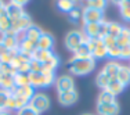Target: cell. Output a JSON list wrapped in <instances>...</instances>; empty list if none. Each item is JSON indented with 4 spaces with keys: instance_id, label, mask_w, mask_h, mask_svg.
<instances>
[{
    "instance_id": "cell-1",
    "label": "cell",
    "mask_w": 130,
    "mask_h": 115,
    "mask_svg": "<svg viewBox=\"0 0 130 115\" xmlns=\"http://www.w3.org/2000/svg\"><path fill=\"white\" fill-rule=\"evenodd\" d=\"M94 68H95V60L93 57L83 58V60H73V58L69 60V71L72 75L76 76L87 75V74L94 71Z\"/></svg>"
},
{
    "instance_id": "cell-2",
    "label": "cell",
    "mask_w": 130,
    "mask_h": 115,
    "mask_svg": "<svg viewBox=\"0 0 130 115\" xmlns=\"http://www.w3.org/2000/svg\"><path fill=\"white\" fill-rule=\"evenodd\" d=\"M57 78L54 76V72L44 74V72H29V83L35 89L39 88H50L55 83Z\"/></svg>"
},
{
    "instance_id": "cell-3",
    "label": "cell",
    "mask_w": 130,
    "mask_h": 115,
    "mask_svg": "<svg viewBox=\"0 0 130 115\" xmlns=\"http://www.w3.org/2000/svg\"><path fill=\"white\" fill-rule=\"evenodd\" d=\"M29 105L32 108H35L39 114H42L50 110L51 101H50V97L47 94H44V93H35L32 100L29 101Z\"/></svg>"
},
{
    "instance_id": "cell-4",
    "label": "cell",
    "mask_w": 130,
    "mask_h": 115,
    "mask_svg": "<svg viewBox=\"0 0 130 115\" xmlns=\"http://www.w3.org/2000/svg\"><path fill=\"white\" fill-rule=\"evenodd\" d=\"M86 36L82 31H71L65 38V47L68 49L71 53H73L76 50V47L80 46L83 42H86Z\"/></svg>"
},
{
    "instance_id": "cell-5",
    "label": "cell",
    "mask_w": 130,
    "mask_h": 115,
    "mask_svg": "<svg viewBox=\"0 0 130 115\" xmlns=\"http://www.w3.org/2000/svg\"><path fill=\"white\" fill-rule=\"evenodd\" d=\"M82 21L83 24H93L104 21V11L91 7H85L82 11Z\"/></svg>"
},
{
    "instance_id": "cell-6",
    "label": "cell",
    "mask_w": 130,
    "mask_h": 115,
    "mask_svg": "<svg viewBox=\"0 0 130 115\" xmlns=\"http://www.w3.org/2000/svg\"><path fill=\"white\" fill-rule=\"evenodd\" d=\"M55 89H57L58 93L75 90V82H73V78L71 75H61L60 78L55 79Z\"/></svg>"
},
{
    "instance_id": "cell-7",
    "label": "cell",
    "mask_w": 130,
    "mask_h": 115,
    "mask_svg": "<svg viewBox=\"0 0 130 115\" xmlns=\"http://www.w3.org/2000/svg\"><path fill=\"white\" fill-rule=\"evenodd\" d=\"M79 98V94L78 92L75 90H71V92H62V93H58L57 96V100L61 105L64 107H69V105H73Z\"/></svg>"
},
{
    "instance_id": "cell-8",
    "label": "cell",
    "mask_w": 130,
    "mask_h": 115,
    "mask_svg": "<svg viewBox=\"0 0 130 115\" xmlns=\"http://www.w3.org/2000/svg\"><path fill=\"white\" fill-rule=\"evenodd\" d=\"M32 24H33L32 22V18L29 17V14L25 13L21 18H18L17 21H14V22H13V29H11V31L17 35V33H20V32H25V31L32 25Z\"/></svg>"
},
{
    "instance_id": "cell-9",
    "label": "cell",
    "mask_w": 130,
    "mask_h": 115,
    "mask_svg": "<svg viewBox=\"0 0 130 115\" xmlns=\"http://www.w3.org/2000/svg\"><path fill=\"white\" fill-rule=\"evenodd\" d=\"M0 40H2V43L4 45V47L7 50H17L18 49V39H17V35H15L13 31L2 35L0 36Z\"/></svg>"
},
{
    "instance_id": "cell-10",
    "label": "cell",
    "mask_w": 130,
    "mask_h": 115,
    "mask_svg": "<svg viewBox=\"0 0 130 115\" xmlns=\"http://www.w3.org/2000/svg\"><path fill=\"white\" fill-rule=\"evenodd\" d=\"M97 112L98 115H118L120 112V107L116 101L111 104H97Z\"/></svg>"
},
{
    "instance_id": "cell-11",
    "label": "cell",
    "mask_w": 130,
    "mask_h": 115,
    "mask_svg": "<svg viewBox=\"0 0 130 115\" xmlns=\"http://www.w3.org/2000/svg\"><path fill=\"white\" fill-rule=\"evenodd\" d=\"M11 94L14 96H20V97H24L26 100H32V97L35 96V88L30 85H26V86H21V88H15L11 90Z\"/></svg>"
},
{
    "instance_id": "cell-12",
    "label": "cell",
    "mask_w": 130,
    "mask_h": 115,
    "mask_svg": "<svg viewBox=\"0 0 130 115\" xmlns=\"http://www.w3.org/2000/svg\"><path fill=\"white\" fill-rule=\"evenodd\" d=\"M6 13H7L8 18L14 22L18 18L22 17V15L25 14V11H24V8L21 7V6L13 4V3H7V4H6Z\"/></svg>"
},
{
    "instance_id": "cell-13",
    "label": "cell",
    "mask_w": 130,
    "mask_h": 115,
    "mask_svg": "<svg viewBox=\"0 0 130 115\" xmlns=\"http://www.w3.org/2000/svg\"><path fill=\"white\" fill-rule=\"evenodd\" d=\"M15 88V82H14V75L13 74H4L0 72V89L7 90L11 93V90Z\"/></svg>"
},
{
    "instance_id": "cell-14",
    "label": "cell",
    "mask_w": 130,
    "mask_h": 115,
    "mask_svg": "<svg viewBox=\"0 0 130 115\" xmlns=\"http://www.w3.org/2000/svg\"><path fill=\"white\" fill-rule=\"evenodd\" d=\"M83 33L87 39L95 38L98 39L100 36V22H93V24H83Z\"/></svg>"
},
{
    "instance_id": "cell-15",
    "label": "cell",
    "mask_w": 130,
    "mask_h": 115,
    "mask_svg": "<svg viewBox=\"0 0 130 115\" xmlns=\"http://www.w3.org/2000/svg\"><path fill=\"white\" fill-rule=\"evenodd\" d=\"M25 35H26V39H28V40H30V42L35 43V45H38L40 36L43 35V31H42V28H40V26L35 25V24H32V25H30V26L25 31Z\"/></svg>"
},
{
    "instance_id": "cell-16",
    "label": "cell",
    "mask_w": 130,
    "mask_h": 115,
    "mask_svg": "<svg viewBox=\"0 0 130 115\" xmlns=\"http://www.w3.org/2000/svg\"><path fill=\"white\" fill-rule=\"evenodd\" d=\"M38 49H42V50H51L54 47V38L50 35V33L43 32V35L40 36L38 45H36Z\"/></svg>"
},
{
    "instance_id": "cell-17",
    "label": "cell",
    "mask_w": 130,
    "mask_h": 115,
    "mask_svg": "<svg viewBox=\"0 0 130 115\" xmlns=\"http://www.w3.org/2000/svg\"><path fill=\"white\" fill-rule=\"evenodd\" d=\"M13 29V21L8 18L7 13H6V8L0 13V33L4 35V33L10 32Z\"/></svg>"
},
{
    "instance_id": "cell-18",
    "label": "cell",
    "mask_w": 130,
    "mask_h": 115,
    "mask_svg": "<svg viewBox=\"0 0 130 115\" xmlns=\"http://www.w3.org/2000/svg\"><path fill=\"white\" fill-rule=\"evenodd\" d=\"M91 57L94 58V60H101V58L108 57V49H107V46L103 43L101 39H98L97 46H95L94 50L91 51Z\"/></svg>"
},
{
    "instance_id": "cell-19",
    "label": "cell",
    "mask_w": 130,
    "mask_h": 115,
    "mask_svg": "<svg viewBox=\"0 0 130 115\" xmlns=\"http://www.w3.org/2000/svg\"><path fill=\"white\" fill-rule=\"evenodd\" d=\"M72 57L71 58H73V60H83V58H89V57H91V54H90V50H89V47H87V43L86 42H83L80 46H78L76 47V50L72 53Z\"/></svg>"
},
{
    "instance_id": "cell-20",
    "label": "cell",
    "mask_w": 130,
    "mask_h": 115,
    "mask_svg": "<svg viewBox=\"0 0 130 115\" xmlns=\"http://www.w3.org/2000/svg\"><path fill=\"white\" fill-rule=\"evenodd\" d=\"M119 68H120V64L118 63V61L112 60V61H108V63L104 65L103 72H104V74H107V75L109 76L111 79H113V78H116V75H118V71H119Z\"/></svg>"
},
{
    "instance_id": "cell-21",
    "label": "cell",
    "mask_w": 130,
    "mask_h": 115,
    "mask_svg": "<svg viewBox=\"0 0 130 115\" xmlns=\"http://www.w3.org/2000/svg\"><path fill=\"white\" fill-rule=\"evenodd\" d=\"M116 79L123 86L130 85V68L127 65H120L119 71H118V75H116Z\"/></svg>"
},
{
    "instance_id": "cell-22",
    "label": "cell",
    "mask_w": 130,
    "mask_h": 115,
    "mask_svg": "<svg viewBox=\"0 0 130 115\" xmlns=\"http://www.w3.org/2000/svg\"><path fill=\"white\" fill-rule=\"evenodd\" d=\"M35 49H36V45L32 43L30 40H28V39H24L22 42L18 43V50H20V53L30 55V57H32V53L35 51Z\"/></svg>"
},
{
    "instance_id": "cell-23",
    "label": "cell",
    "mask_w": 130,
    "mask_h": 115,
    "mask_svg": "<svg viewBox=\"0 0 130 115\" xmlns=\"http://www.w3.org/2000/svg\"><path fill=\"white\" fill-rule=\"evenodd\" d=\"M125 88H126V86H123L122 83L116 79V78H113V79H111V82H109V85L107 86V89H104V90H108L111 94H113L116 97L118 94H120V93L125 90Z\"/></svg>"
},
{
    "instance_id": "cell-24",
    "label": "cell",
    "mask_w": 130,
    "mask_h": 115,
    "mask_svg": "<svg viewBox=\"0 0 130 115\" xmlns=\"http://www.w3.org/2000/svg\"><path fill=\"white\" fill-rule=\"evenodd\" d=\"M53 55V51L51 50H42V49H35V51L32 53V58L36 61H40L42 64H44L46 61L48 60Z\"/></svg>"
},
{
    "instance_id": "cell-25",
    "label": "cell",
    "mask_w": 130,
    "mask_h": 115,
    "mask_svg": "<svg viewBox=\"0 0 130 115\" xmlns=\"http://www.w3.org/2000/svg\"><path fill=\"white\" fill-rule=\"evenodd\" d=\"M129 42H130V28L123 26L122 32H120L119 36L116 38V46L125 47V46H129Z\"/></svg>"
},
{
    "instance_id": "cell-26",
    "label": "cell",
    "mask_w": 130,
    "mask_h": 115,
    "mask_svg": "<svg viewBox=\"0 0 130 115\" xmlns=\"http://www.w3.org/2000/svg\"><path fill=\"white\" fill-rule=\"evenodd\" d=\"M115 101H116V97L113 94H111L108 90H101L97 98V104H111V103H115Z\"/></svg>"
},
{
    "instance_id": "cell-27",
    "label": "cell",
    "mask_w": 130,
    "mask_h": 115,
    "mask_svg": "<svg viewBox=\"0 0 130 115\" xmlns=\"http://www.w3.org/2000/svg\"><path fill=\"white\" fill-rule=\"evenodd\" d=\"M14 82H15V86H17V88L30 85V83H29V74H20V72H15V75H14Z\"/></svg>"
},
{
    "instance_id": "cell-28",
    "label": "cell",
    "mask_w": 130,
    "mask_h": 115,
    "mask_svg": "<svg viewBox=\"0 0 130 115\" xmlns=\"http://www.w3.org/2000/svg\"><path fill=\"white\" fill-rule=\"evenodd\" d=\"M109 82H111V78L107 75V74H104L103 71H101L100 74H98L97 76H95V83H97V86L100 89H107V86L109 85Z\"/></svg>"
},
{
    "instance_id": "cell-29",
    "label": "cell",
    "mask_w": 130,
    "mask_h": 115,
    "mask_svg": "<svg viewBox=\"0 0 130 115\" xmlns=\"http://www.w3.org/2000/svg\"><path fill=\"white\" fill-rule=\"evenodd\" d=\"M119 8H120V17L125 21L130 22V0H123L120 3Z\"/></svg>"
},
{
    "instance_id": "cell-30",
    "label": "cell",
    "mask_w": 130,
    "mask_h": 115,
    "mask_svg": "<svg viewBox=\"0 0 130 115\" xmlns=\"http://www.w3.org/2000/svg\"><path fill=\"white\" fill-rule=\"evenodd\" d=\"M57 7L60 8L61 11H64V13H69V11L73 10L76 6L73 4L71 0H57Z\"/></svg>"
},
{
    "instance_id": "cell-31",
    "label": "cell",
    "mask_w": 130,
    "mask_h": 115,
    "mask_svg": "<svg viewBox=\"0 0 130 115\" xmlns=\"http://www.w3.org/2000/svg\"><path fill=\"white\" fill-rule=\"evenodd\" d=\"M87 6L86 7H91V8H97V10L104 11L107 7V0H86Z\"/></svg>"
},
{
    "instance_id": "cell-32",
    "label": "cell",
    "mask_w": 130,
    "mask_h": 115,
    "mask_svg": "<svg viewBox=\"0 0 130 115\" xmlns=\"http://www.w3.org/2000/svg\"><path fill=\"white\" fill-rule=\"evenodd\" d=\"M17 53H18V49L17 50H7L2 57H0V64H11V61L14 60Z\"/></svg>"
},
{
    "instance_id": "cell-33",
    "label": "cell",
    "mask_w": 130,
    "mask_h": 115,
    "mask_svg": "<svg viewBox=\"0 0 130 115\" xmlns=\"http://www.w3.org/2000/svg\"><path fill=\"white\" fill-rule=\"evenodd\" d=\"M123 26L120 25V24L118 22H109V32H108V35L113 36V38H118L119 36V33L122 32Z\"/></svg>"
},
{
    "instance_id": "cell-34",
    "label": "cell",
    "mask_w": 130,
    "mask_h": 115,
    "mask_svg": "<svg viewBox=\"0 0 130 115\" xmlns=\"http://www.w3.org/2000/svg\"><path fill=\"white\" fill-rule=\"evenodd\" d=\"M82 11L79 7H75L73 10H71L69 13H68V18H69L72 22H76V21H79L80 18H82Z\"/></svg>"
},
{
    "instance_id": "cell-35",
    "label": "cell",
    "mask_w": 130,
    "mask_h": 115,
    "mask_svg": "<svg viewBox=\"0 0 130 115\" xmlns=\"http://www.w3.org/2000/svg\"><path fill=\"white\" fill-rule=\"evenodd\" d=\"M108 32H109V22L108 21H101L100 22V36H98V39H103L104 36L108 35Z\"/></svg>"
},
{
    "instance_id": "cell-36",
    "label": "cell",
    "mask_w": 130,
    "mask_h": 115,
    "mask_svg": "<svg viewBox=\"0 0 130 115\" xmlns=\"http://www.w3.org/2000/svg\"><path fill=\"white\" fill-rule=\"evenodd\" d=\"M17 115H40L35 108H32L30 105H26V107L21 108V110L17 111Z\"/></svg>"
},
{
    "instance_id": "cell-37",
    "label": "cell",
    "mask_w": 130,
    "mask_h": 115,
    "mask_svg": "<svg viewBox=\"0 0 130 115\" xmlns=\"http://www.w3.org/2000/svg\"><path fill=\"white\" fill-rule=\"evenodd\" d=\"M29 68H30V72H42L43 71V64L40 61H36V60H30L29 63Z\"/></svg>"
},
{
    "instance_id": "cell-38",
    "label": "cell",
    "mask_w": 130,
    "mask_h": 115,
    "mask_svg": "<svg viewBox=\"0 0 130 115\" xmlns=\"http://www.w3.org/2000/svg\"><path fill=\"white\" fill-rule=\"evenodd\" d=\"M8 97H10V92L0 89V110H4L6 103H7V98Z\"/></svg>"
},
{
    "instance_id": "cell-39",
    "label": "cell",
    "mask_w": 130,
    "mask_h": 115,
    "mask_svg": "<svg viewBox=\"0 0 130 115\" xmlns=\"http://www.w3.org/2000/svg\"><path fill=\"white\" fill-rule=\"evenodd\" d=\"M101 40H103V43L107 46V49H111V47H113V46H116V38H113V36H111V35L104 36Z\"/></svg>"
},
{
    "instance_id": "cell-40",
    "label": "cell",
    "mask_w": 130,
    "mask_h": 115,
    "mask_svg": "<svg viewBox=\"0 0 130 115\" xmlns=\"http://www.w3.org/2000/svg\"><path fill=\"white\" fill-rule=\"evenodd\" d=\"M119 55H120V47H119V46H113V47L108 49V57L119 58Z\"/></svg>"
},
{
    "instance_id": "cell-41",
    "label": "cell",
    "mask_w": 130,
    "mask_h": 115,
    "mask_svg": "<svg viewBox=\"0 0 130 115\" xmlns=\"http://www.w3.org/2000/svg\"><path fill=\"white\" fill-rule=\"evenodd\" d=\"M4 110H7V111H14L15 110V98H14V96L11 94V93H10V97L7 98Z\"/></svg>"
},
{
    "instance_id": "cell-42",
    "label": "cell",
    "mask_w": 130,
    "mask_h": 115,
    "mask_svg": "<svg viewBox=\"0 0 130 115\" xmlns=\"http://www.w3.org/2000/svg\"><path fill=\"white\" fill-rule=\"evenodd\" d=\"M119 58H122V60H130V46L120 47V55H119Z\"/></svg>"
},
{
    "instance_id": "cell-43",
    "label": "cell",
    "mask_w": 130,
    "mask_h": 115,
    "mask_svg": "<svg viewBox=\"0 0 130 115\" xmlns=\"http://www.w3.org/2000/svg\"><path fill=\"white\" fill-rule=\"evenodd\" d=\"M10 3H13V4H17V6H21V7H24L25 4L29 3V0H10Z\"/></svg>"
},
{
    "instance_id": "cell-44",
    "label": "cell",
    "mask_w": 130,
    "mask_h": 115,
    "mask_svg": "<svg viewBox=\"0 0 130 115\" xmlns=\"http://www.w3.org/2000/svg\"><path fill=\"white\" fill-rule=\"evenodd\" d=\"M6 51H7V49L4 47V45H3V43H2V40H0V57H2V55L4 54Z\"/></svg>"
},
{
    "instance_id": "cell-45",
    "label": "cell",
    "mask_w": 130,
    "mask_h": 115,
    "mask_svg": "<svg viewBox=\"0 0 130 115\" xmlns=\"http://www.w3.org/2000/svg\"><path fill=\"white\" fill-rule=\"evenodd\" d=\"M4 8H6V3L3 2V0H0V13H2V11L4 10Z\"/></svg>"
},
{
    "instance_id": "cell-46",
    "label": "cell",
    "mask_w": 130,
    "mask_h": 115,
    "mask_svg": "<svg viewBox=\"0 0 130 115\" xmlns=\"http://www.w3.org/2000/svg\"><path fill=\"white\" fill-rule=\"evenodd\" d=\"M0 115H11V111H7V110H2V111H0Z\"/></svg>"
},
{
    "instance_id": "cell-47",
    "label": "cell",
    "mask_w": 130,
    "mask_h": 115,
    "mask_svg": "<svg viewBox=\"0 0 130 115\" xmlns=\"http://www.w3.org/2000/svg\"><path fill=\"white\" fill-rule=\"evenodd\" d=\"M111 2H112L113 4H118V6H120V3H122L123 0H111Z\"/></svg>"
},
{
    "instance_id": "cell-48",
    "label": "cell",
    "mask_w": 130,
    "mask_h": 115,
    "mask_svg": "<svg viewBox=\"0 0 130 115\" xmlns=\"http://www.w3.org/2000/svg\"><path fill=\"white\" fill-rule=\"evenodd\" d=\"M83 115H91V114H83Z\"/></svg>"
},
{
    "instance_id": "cell-49",
    "label": "cell",
    "mask_w": 130,
    "mask_h": 115,
    "mask_svg": "<svg viewBox=\"0 0 130 115\" xmlns=\"http://www.w3.org/2000/svg\"><path fill=\"white\" fill-rule=\"evenodd\" d=\"M129 46H130V42H129Z\"/></svg>"
},
{
    "instance_id": "cell-50",
    "label": "cell",
    "mask_w": 130,
    "mask_h": 115,
    "mask_svg": "<svg viewBox=\"0 0 130 115\" xmlns=\"http://www.w3.org/2000/svg\"><path fill=\"white\" fill-rule=\"evenodd\" d=\"M129 68H130V65H129Z\"/></svg>"
},
{
    "instance_id": "cell-51",
    "label": "cell",
    "mask_w": 130,
    "mask_h": 115,
    "mask_svg": "<svg viewBox=\"0 0 130 115\" xmlns=\"http://www.w3.org/2000/svg\"><path fill=\"white\" fill-rule=\"evenodd\" d=\"M0 72H2V71H0Z\"/></svg>"
},
{
    "instance_id": "cell-52",
    "label": "cell",
    "mask_w": 130,
    "mask_h": 115,
    "mask_svg": "<svg viewBox=\"0 0 130 115\" xmlns=\"http://www.w3.org/2000/svg\"><path fill=\"white\" fill-rule=\"evenodd\" d=\"M0 111H2V110H0Z\"/></svg>"
}]
</instances>
